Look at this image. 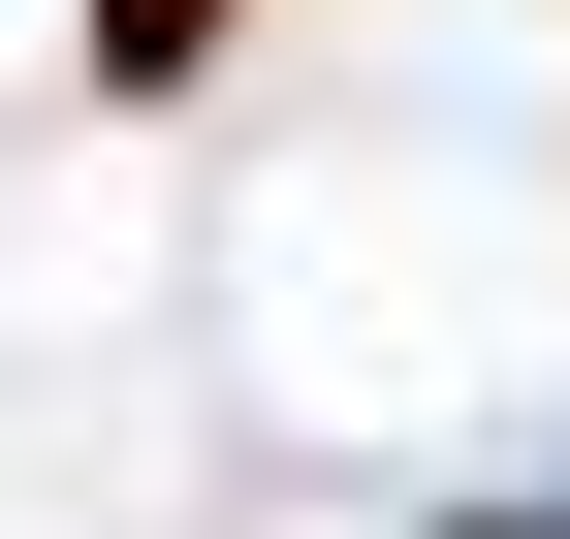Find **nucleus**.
<instances>
[{
	"mask_svg": "<svg viewBox=\"0 0 570 539\" xmlns=\"http://www.w3.org/2000/svg\"><path fill=\"white\" fill-rule=\"evenodd\" d=\"M96 32H127V63H190V32H223V0H96Z\"/></svg>",
	"mask_w": 570,
	"mask_h": 539,
	"instance_id": "nucleus-1",
	"label": "nucleus"
}]
</instances>
